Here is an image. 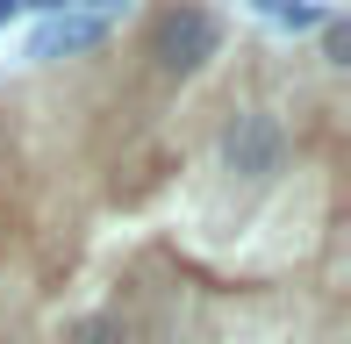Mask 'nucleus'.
I'll use <instances>...</instances> for the list:
<instances>
[{
  "instance_id": "1",
  "label": "nucleus",
  "mask_w": 351,
  "mask_h": 344,
  "mask_svg": "<svg viewBox=\"0 0 351 344\" xmlns=\"http://www.w3.org/2000/svg\"><path fill=\"white\" fill-rule=\"evenodd\" d=\"M143 58L158 65V79H194L222 58V14L208 0H165L143 29Z\"/></svg>"
},
{
  "instance_id": "2",
  "label": "nucleus",
  "mask_w": 351,
  "mask_h": 344,
  "mask_svg": "<svg viewBox=\"0 0 351 344\" xmlns=\"http://www.w3.org/2000/svg\"><path fill=\"white\" fill-rule=\"evenodd\" d=\"M215 158H222V172H230L237 186H273L280 172H287V158H294V136H287V122L265 101H244V108L222 115Z\"/></svg>"
},
{
  "instance_id": "3",
  "label": "nucleus",
  "mask_w": 351,
  "mask_h": 344,
  "mask_svg": "<svg viewBox=\"0 0 351 344\" xmlns=\"http://www.w3.org/2000/svg\"><path fill=\"white\" fill-rule=\"evenodd\" d=\"M108 29H115V22H101V14L58 8V14H43L36 36H29V65H65V58H86V51H101V43H108Z\"/></svg>"
},
{
  "instance_id": "4",
  "label": "nucleus",
  "mask_w": 351,
  "mask_h": 344,
  "mask_svg": "<svg viewBox=\"0 0 351 344\" xmlns=\"http://www.w3.org/2000/svg\"><path fill=\"white\" fill-rule=\"evenodd\" d=\"M58 344H136V323L122 316V308H86V316H72Z\"/></svg>"
},
{
  "instance_id": "5",
  "label": "nucleus",
  "mask_w": 351,
  "mask_h": 344,
  "mask_svg": "<svg viewBox=\"0 0 351 344\" xmlns=\"http://www.w3.org/2000/svg\"><path fill=\"white\" fill-rule=\"evenodd\" d=\"M337 8H308V0H294V8H280L273 14V29H287V36H301V29H323Z\"/></svg>"
},
{
  "instance_id": "6",
  "label": "nucleus",
  "mask_w": 351,
  "mask_h": 344,
  "mask_svg": "<svg viewBox=\"0 0 351 344\" xmlns=\"http://www.w3.org/2000/svg\"><path fill=\"white\" fill-rule=\"evenodd\" d=\"M323 65H351V29H344V14H330V22H323Z\"/></svg>"
},
{
  "instance_id": "7",
  "label": "nucleus",
  "mask_w": 351,
  "mask_h": 344,
  "mask_svg": "<svg viewBox=\"0 0 351 344\" xmlns=\"http://www.w3.org/2000/svg\"><path fill=\"white\" fill-rule=\"evenodd\" d=\"M65 8H72V14H101V22H115L130 0H65Z\"/></svg>"
},
{
  "instance_id": "8",
  "label": "nucleus",
  "mask_w": 351,
  "mask_h": 344,
  "mask_svg": "<svg viewBox=\"0 0 351 344\" xmlns=\"http://www.w3.org/2000/svg\"><path fill=\"white\" fill-rule=\"evenodd\" d=\"M14 14H29V0H0V29H8Z\"/></svg>"
},
{
  "instance_id": "9",
  "label": "nucleus",
  "mask_w": 351,
  "mask_h": 344,
  "mask_svg": "<svg viewBox=\"0 0 351 344\" xmlns=\"http://www.w3.org/2000/svg\"><path fill=\"white\" fill-rule=\"evenodd\" d=\"M251 8H258L265 22H273V14H280V8H294V0H251Z\"/></svg>"
}]
</instances>
